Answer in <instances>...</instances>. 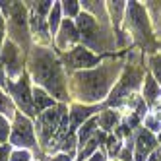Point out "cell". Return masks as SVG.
Wrapping results in <instances>:
<instances>
[{"label": "cell", "instance_id": "obj_1", "mask_svg": "<svg viewBox=\"0 0 161 161\" xmlns=\"http://www.w3.org/2000/svg\"><path fill=\"white\" fill-rule=\"evenodd\" d=\"M31 68H33L35 82L45 86L58 99H66V87H64V78H62L60 64L47 49H37L35 51Z\"/></svg>", "mask_w": 161, "mask_h": 161}, {"label": "cell", "instance_id": "obj_2", "mask_svg": "<svg viewBox=\"0 0 161 161\" xmlns=\"http://www.w3.org/2000/svg\"><path fill=\"white\" fill-rule=\"evenodd\" d=\"M78 82V91H80V99L86 101H95L105 97L107 89L111 86L109 76L105 70H95V72H86V74H78L76 76Z\"/></svg>", "mask_w": 161, "mask_h": 161}, {"label": "cell", "instance_id": "obj_3", "mask_svg": "<svg viewBox=\"0 0 161 161\" xmlns=\"http://www.w3.org/2000/svg\"><path fill=\"white\" fill-rule=\"evenodd\" d=\"M12 144L14 146H21V147H31L35 146V138H33V126L29 122L27 117H16V124H14V132H12Z\"/></svg>", "mask_w": 161, "mask_h": 161}, {"label": "cell", "instance_id": "obj_4", "mask_svg": "<svg viewBox=\"0 0 161 161\" xmlns=\"http://www.w3.org/2000/svg\"><path fill=\"white\" fill-rule=\"evenodd\" d=\"M62 119V109H49L39 114V132L45 142L49 140L53 134H56V128Z\"/></svg>", "mask_w": 161, "mask_h": 161}, {"label": "cell", "instance_id": "obj_5", "mask_svg": "<svg viewBox=\"0 0 161 161\" xmlns=\"http://www.w3.org/2000/svg\"><path fill=\"white\" fill-rule=\"evenodd\" d=\"M10 89H12V95L16 97L18 101V105L24 109L27 114H35L33 111V97H29V87H27V78L25 76H21V80L18 84H10Z\"/></svg>", "mask_w": 161, "mask_h": 161}, {"label": "cell", "instance_id": "obj_6", "mask_svg": "<svg viewBox=\"0 0 161 161\" xmlns=\"http://www.w3.org/2000/svg\"><path fill=\"white\" fill-rule=\"evenodd\" d=\"M10 29H12V35L16 39H19L21 43H25V12H24V6L19 2H12V14H10Z\"/></svg>", "mask_w": 161, "mask_h": 161}, {"label": "cell", "instance_id": "obj_7", "mask_svg": "<svg viewBox=\"0 0 161 161\" xmlns=\"http://www.w3.org/2000/svg\"><path fill=\"white\" fill-rule=\"evenodd\" d=\"M78 27H80V31H82V35H84L87 45H91V47H95V49L101 47V43L97 39L99 37L97 35V21L89 14H80L78 16Z\"/></svg>", "mask_w": 161, "mask_h": 161}, {"label": "cell", "instance_id": "obj_8", "mask_svg": "<svg viewBox=\"0 0 161 161\" xmlns=\"http://www.w3.org/2000/svg\"><path fill=\"white\" fill-rule=\"evenodd\" d=\"M2 64L6 66L10 76L19 74V51L12 41H6L4 49H2Z\"/></svg>", "mask_w": 161, "mask_h": 161}, {"label": "cell", "instance_id": "obj_9", "mask_svg": "<svg viewBox=\"0 0 161 161\" xmlns=\"http://www.w3.org/2000/svg\"><path fill=\"white\" fill-rule=\"evenodd\" d=\"M68 62H70L72 68H89V66H95L99 58L95 54H91L89 51H86L84 47H78L68 54Z\"/></svg>", "mask_w": 161, "mask_h": 161}, {"label": "cell", "instance_id": "obj_10", "mask_svg": "<svg viewBox=\"0 0 161 161\" xmlns=\"http://www.w3.org/2000/svg\"><path fill=\"white\" fill-rule=\"evenodd\" d=\"M155 147V138L142 130L140 134H138V146H136V161H146V155L147 152H152V149Z\"/></svg>", "mask_w": 161, "mask_h": 161}, {"label": "cell", "instance_id": "obj_11", "mask_svg": "<svg viewBox=\"0 0 161 161\" xmlns=\"http://www.w3.org/2000/svg\"><path fill=\"white\" fill-rule=\"evenodd\" d=\"M31 95H33V109H35V113H39V114H41L45 109H49V107L54 105V101H53L47 93H45L41 87H35Z\"/></svg>", "mask_w": 161, "mask_h": 161}, {"label": "cell", "instance_id": "obj_12", "mask_svg": "<svg viewBox=\"0 0 161 161\" xmlns=\"http://www.w3.org/2000/svg\"><path fill=\"white\" fill-rule=\"evenodd\" d=\"M78 39V31H76V25L72 24L70 19H66L62 24V29H60V37H58V47L60 49H66L68 43H74Z\"/></svg>", "mask_w": 161, "mask_h": 161}, {"label": "cell", "instance_id": "obj_13", "mask_svg": "<svg viewBox=\"0 0 161 161\" xmlns=\"http://www.w3.org/2000/svg\"><path fill=\"white\" fill-rule=\"evenodd\" d=\"M144 95H146V101L153 103L159 95V86L153 82L152 76H146V86H144Z\"/></svg>", "mask_w": 161, "mask_h": 161}, {"label": "cell", "instance_id": "obj_14", "mask_svg": "<svg viewBox=\"0 0 161 161\" xmlns=\"http://www.w3.org/2000/svg\"><path fill=\"white\" fill-rule=\"evenodd\" d=\"M91 113H93V109H87V107H74V109H72V126H74V128H76V126H80Z\"/></svg>", "mask_w": 161, "mask_h": 161}, {"label": "cell", "instance_id": "obj_15", "mask_svg": "<svg viewBox=\"0 0 161 161\" xmlns=\"http://www.w3.org/2000/svg\"><path fill=\"white\" fill-rule=\"evenodd\" d=\"M97 122H99L97 119H89V120L82 126V128H80V136H78V138H80V144H86V142H87V138L95 132Z\"/></svg>", "mask_w": 161, "mask_h": 161}, {"label": "cell", "instance_id": "obj_16", "mask_svg": "<svg viewBox=\"0 0 161 161\" xmlns=\"http://www.w3.org/2000/svg\"><path fill=\"white\" fill-rule=\"evenodd\" d=\"M58 21H60V4L54 2L53 8H51V14H49V27H51L53 33L56 31V27H58Z\"/></svg>", "mask_w": 161, "mask_h": 161}, {"label": "cell", "instance_id": "obj_17", "mask_svg": "<svg viewBox=\"0 0 161 161\" xmlns=\"http://www.w3.org/2000/svg\"><path fill=\"white\" fill-rule=\"evenodd\" d=\"M119 120V117H117V113H111V111H107V113H103V117L99 119V122H101V126L105 130H111L113 126H114V122Z\"/></svg>", "mask_w": 161, "mask_h": 161}, {"label": "cell", "instance_id": "obj_18", "mask_svg": "<svg viewBox=\"0 0 161 161\" xmlns=\"http://www.w3.org/2000/svg\"><path fill=\"white\" fill-rule=\"evenodd\" d=\"M0 113L8 114V117H12V114H14V107H12V103H10V99H8L4 93H0Z\"/></svg>", "mask_w": 161, "mask_h": 161}, {"label": "cell", "instance_id": "obj_19", "mask_svg": "<svg viewBox=\"0 0 161 161\" xmlns=\"http://www.w3.org/2000/svg\"><path fill=\"white\" fill-rule=\"evenodd\" d=\"M107 146H109V153L111 155H117L119 149H120V144H119V138L117 136H111L107 140Z\"/></svg>", "mask_w": 161, "mask_h": 161}, {"label": "cell", "instance_id": "obj_20", "mask_svg": "<svg viewBox=\"0 0 161 161\" xmlns=\"http://www.w3.org/2000/svg\"><path fill=\"white\" fill-rule=\"evenodd\" d=\"M64 6V12L68 16H78V2L76 0H68V2H62Z\"/></svg>", "mask_w": 161, "mask_h": 161}, {"label": "cell", "instance_id": "obj_21", "mask_svg": "<svg viewBox=\"0 0 161 161\" xmlns=\"http://www.w3.org/2000/svg\"><path fill=\"white\" fill-rule=\"evenodd\" d=\"M95 147H97V140H91V142H87V146L82 149V153H80V159H86L87 155H91V153H93L95 152Z\"/></svg>", "mask_w": 161, "mask_h": 161}, {"label": "cell", "instance_id": "obj_22", "mask_svg": "<svg viewBox=\"0 0 161 161\" xmlns=\"http://www.w3.org/2000/svg\"><path fill=\"white\" fill-rule=\"evenodd\" d=\"M8 132H10V126H8L6 119H4V117H0V142H6Z\"/></svg>", "mask_w": 161, "mask_h": 161}, {"label": "cell", "instance_id": "obj_23", "mask_svg": "<svg viewBox=\"0 0 161 161\" xmlns=\"http://www.w3.org/2000/svg\"><path fill=\"white\" fill-rule=\"evenodd\" d=\"M152 66H153L155 78L159 80V84H161V56H153V58H152Z\"/></svg>", "mask_w": 161, "mask_h": 161}, {"label": "cell", "instance_id": "obj_24", "mask_svg": "<svg viewBox=\"0 0 161 161\" xmlns=\"http://www.w3.org/2000/svg\"><path fill=\"white\" fill-rule=\"evenodd\" d=\"M74 142H76V138H74V136H68V140L64 142V152H66L68 155L74 152Z\"/></svg>", "mask_w": 161, "mask_h": 161}, {"label": "cell", "instance_id": "obj_25", "mask_svg": "<svg viewBox=\"0 0 161 161\" xmlns=\"http://www.w3.org/2000/svg\"><path fill=\"white\" fill-rule=\"evenodd\" d=\"M12 161H29V153L27 152H16L12 155Z\"/></svg>", "mask_w": 161, "mask_h": 161}, {"label": "cell", "instance_id": "obj_26", "mask_svg": "<svg viewBox=\"0 0 161 161\" xmlns=\"http://www.w3.org/2000/svg\"><path fill=\"white\" fill-rule=\"evenodd\" d=\"M146 124H147L152 130H159V128H161V126H159V120H157V119H152V117L146 119Z\"/></svg>", "mask_w": 161, "mask_h": 161}, {"label": "cell", "instance_id": "obj_27", "mask_svg": "<svg viewBox=\"0 0 161 161\" xmlns=\"http://www.w3.org/2000/svg\"><path fill=\"white\" fill-rule=\"evenodd\" d=\"M6 157H8V147L0 146V161H6Z\"/></svg>", "mask_w": 161, "mask_h": 161}, {"label": "cell", "instance_id": "obj_28", "mask_svg": "<svg viewBox=\"0 0 161 161\" xmlns=\"http://www.w3.org/2000/svg\"><path fill=\"white\" fill-rule=\"evenodd\" d=\"M89 161H105V155H103V153H93V155H91V159Z\"/></svg>", "mask_w": 161, "mask_h": 161}, {"label": "cell", "instance_id": "obj_29", "mask_svg": "<svg viewBox=\"0 0 161 161\" xmlns=\"http://www.w3.org/2000/svg\"><path fill=\"white\" fill-rule=\"evenodd\" d=\"M53 161H72V159H70V155H68V153H64V155H58V157H54Z\"/></svg>", "mask_w": 161, "mask_h": 161}, {"label": "cell", "instance_id": "obj_30", "mask_svg": "<svg viewBox=\"0 0 161 161\" xmlns=\"http://www.w3.org/2000/svg\"><path fill=\"white\" fill-rule=\"evenodd\" d=\"M147 161H161V153H159V152H153L152 157H149Z\"/></svg>", "mask_w": 161, "mask_h": 161}, {"label": "cell", "instance_id": "obj_31", "mask_svg": "<svg viewBox=\"0 0 161 161\" xmlns=\"http://www.w3.org/2000/svg\"><path fill=\"white\" fill-rule=\"evenodd\" d=\"M2 35H4V21H2V16H0V43H2Z\"/></svg>", "mask_w": 161, "mask_h": 161}, {"label": "cell", "instance_id": "obj_32", "mask_svg": "<svg viewBox=\"0 0 161 161\" xmlns=\"http://www.w3.org/2000/svg\"><path fill=\"white\" fill-rule=\"evenodd\" d=\"M2 84H6V82H4V74H2V66H0V86H2Z\"/></svg>", "mask_w": 161, "mask_h": 161}, {"label": "cell", "instance_id": "obj_33", "mask_svg": "<svg viewBox=\"0 0 161 161\" xmlns=\"http://www.w3.org/2000/svg\"><path fill=\"white\" fill-rule=\"evenodd\" d=\"M159 144H161V136H159Z\"/></svg>", "mask_w": 161, "mask_h": 161}]
</instances>
